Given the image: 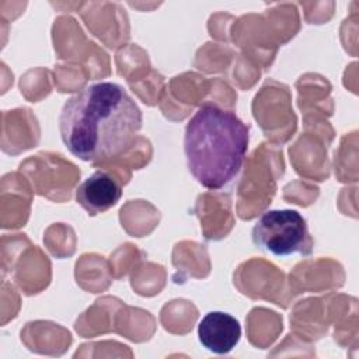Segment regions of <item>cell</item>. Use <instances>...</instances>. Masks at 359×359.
<instances>
[{"label":"cell","mask_w":359,"mask_h":359,"mask_svg":"<svg viewBox=\"0 0 359 359\" xmlns=\"http://www.w3.org/2000/svg\"><path fill=\"white\" fill-rule=\"evenodd\" d=\"M142 128V111L116 83L100 81L67 98L59 115L66 149L83 161H105L126 151Z\"/></svg>","instance_id":"1"},{"label":"cell","mask_w":359,"mask_h":359,"mask_svg":"<svg viewBox=\"0 0 359 359\" xmlns=\"http://www.w3.org/2000/svg\"><path fill=\"white\" fill-rule=\"evenodd\" d=\"M250 129L231 111L203 104L185 126L184 153L188 171L208 189H222L243 167Z\"/></svg>","instance_id":"2"},{"label":"cell","mask_w":359,"mask_h":359,"mask_svg":"<svg viewBox=\"0 0 359 359\" xmlns=\"http://www.w3.org/2000/svg\"><path fill=\"white\" fill-rule=\"evenodd\" d=\"M252 243L262 251L276 257L313 252V237L306 219L293 209H271L264 212L251 231Z\"/></svg>","instance_id":"3"},{"label":"cell","mask_w":359,"mask_h":359,"mask_svg":"<svg viewBox=\"0 0 359 359\" xmlns=\"http://www.w3.org/2000/svg\"><path fill=\"white\" fill-rule=\"evenodd\" d=\"M198 338L203 348L224 355L236 348L241 338V325L236 317L224 311H209L198 324Z\"/></svg>","instance_id":"4"},{"label":"cell","mask_w":359,"mask_h":359,"mask_svg":"<svg viewBox=\"0 0 359 359\" xmlns=\"http://www.w3.org/2000/svg\"><path fill=\"white\" fill-rule=\"evenodd\" d=\"M122 196L121 184L105 171H95L76 189L77 203L91 216L104 213Z\"/></svg>","instance_id":"5"}]
</instances>
